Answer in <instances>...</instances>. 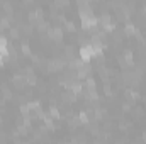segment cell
<instances>
[{
    "label": "cell",
    "instance_id": "20",
    "mask_svg": "<svg viewBox=\"0 0 146 144\" xmlns=\"http://www.w3.org/2000/svg\"><path fill=\"white\" fill-rule=\"evenodd\" d=\"M3 10H5V12L9 14V17L12 15V5H10L9 2H5V3H3Z\"/></svg>",
    "mask_w": 146,
    "mask_h": 144
},
{
    "label": "cell",
    "instance_id": "21",
    "mask_svg": "<svg viewBox=\"0 0 146 144\" xmlns=\"http://www.w3.org/2000/svg\"><path fill=\"white\" fill-rule=\"evenodd\" d=\"M65 26L68 31H75V22H72V20H65Z\"/></svg>",
    "mask_w": 146,
    "mask_h": 144
},
{
    "label": "cell",
    "instance_id": "27",
    "mask_svg": "<svg viewBox=\"0 0 146 144\" xmlns=\"http://www.w3.org/2000/svg\"><path fill=\"white\" fill-rule=\"evenodd\" d=\"M24 32H26V34H31V32H33V27H31V26H24Z\"/></svg>",
    "mask_w": 146,
    "mask_h": 144
},
{
    "label": "cell",
    "instance_id": "6",
    "mask_svg": "<svg viewBox=\"0 0 146 144\" xmlns=\"http://www.w3.org/2000/svg\"><path fill=\"white\" fill-rule=\"evenodd\" d=\"M90 73H92V66H90L88 63H85V65L76 71V78H78V80H87V78H90Z\"/></svg>",
    "mask_w": 146,
    "mask_h": 144
},
{
    "label": "cell",
    "instance_id": "19",
    "mask_svg": "<svg viewBox=\"0 0 146 144\" xmlns=\"http://www.w3.org/2000/svg\"><path fill=\"white\" fill-rule=\"evenodd\" d=\"M7 27H9V19L2 17V19H0V31H3V29H7Z\"/></svg>",
    "mask_w": 146,
    "mask_h": 144
},
{
    "label": "cell",
    "instance_id": "7",
    "mask_svg": "<svg viewBox=\"0 0 146 144\" xmlns=\"http://www.w3.org/2000/svg\"><path fill=\"white\" fill-rule=\"evenodd\" d=\"M29 20H31L33 26H37V24L42 20V10H41V9L31 10V12H29Z\"/></svg>",
    "mask_w": 146,
    "mask_h": 144
},
{
    "label": "cell",
    "instance_id": "17",
    "mask_svg": "<svg viewBox=\"0 0 146 144\" xmlns=\"http://www.w3.org/2000/svg\"><path fill=\"white\" fill-rule=\"evenodd\" d=\"M21 49H22V53H24L26 56H31V54H33V53H31V48H29V44H27V42H22Z\"/></svg>",
    "mask_w": 146,
    "mask_h": 144
},
{
    "label": "cell",
    "instance_id": "13",
    "mask_svg": "<svg viewBox=\"0 0 146 144\" xmlns=\"http://www.w3.org/2000/svg\"><path fill=\"white\" fill-rule=\"evenodd\" d=\"M83 90H95V80L94 78H87L85 85H83Z\"/></svg>",
    "mask_w": 146,
    "mask_h": 144
},
{
    "label": "cell",
    "instance_id": "2",
    "mask_svg": "<svg viewBox=\"0 0 146 144\" xmlns=\"http://www.w3.org/2000/svg\"><path fill=\"white\" fill-rule=\"evenodd\" d=\"M66 65H68V61L65 59V56H61V58H53V59H49V61L46 63L48 71H61V70L66 68Z\"/></svg>",
    "mask_w": 146,
    "mask_h": 144
},
{
    "label": "cell",
    "instance_id": "8",
    "mask_svg": "<svg viewBox=\"0 0 146 144\" xmlns=\"http://www.w3.org/2000/svg\"><path fill=\"white\" fill-rule=\"evenodd\" d=\"M78 12H80V14H92L94 10H92L90 2H88V0H80V2H78Z\"/></svg>",
    "mask_w": 146,
    "mask_h": 144
},
{
    "label": "cell",
    "instance_id": "9",
    "mask_svg": "<svg viewBox=\"0 0 146 144\" xmlns=\"http://www.w3.org/2000/svg\"><path fill=\"white\" fill-rule=\"evenodd\" d=\"M27 85V80H26V75H15L14 76V87L15 88H19V90H22L24 87Z\"/></svg>",
    "mask_w": 146,
    "mask_h": 144
},
{
    "label": "cell",
    "instance_id": "28",
    "mask_svg": "<svg viewBox=\"0 0 146 144\" xmlns=\"http://www.w3.org/2000/svg\"><path fill=\"white\" fill-rule=\"evenodd\" d=\"M143 12H145V19H146V5H143Z\"/></svg>",
    "mask_w": 146,
    "mask_h": 144
},
{
    "label": "cell",
    "instance_id": "18",
    "mask_svg": "<svg viewBox=\"0 0 146 144\" xmlns=\"http://www.w3.org/2000/svg\"><path fill=\"white\" fill-rule=\"evenodd\" d=\"M68 126H70V127L80 126V119H78V117H70V119H68Z\"/></svg>",
    "mask_w": 146,
    "mask_h": 144
},
{
    "label": "cell",
    "instance_id": "23",
    "mask_svg": "<svg viewBox=\"0 0 146 144\" xmlns=\"http://www.w3.org/2000/svg\"><path fill=\"white\" fill-rule=\"evenodd\" d=\"M2 93H3V95H5V98H10V90H9V88H7V87H5V85H3V87H2Z\"/></svg>",
    "mask_w": 146,
    "mask_h": 144
},
{
    "label": "cell",
    "instance_id": "3",
    "mask_svg": "<svg viewBox=\"0 0 146 144\" xmlns=\"http://www.w3.org/2000/svg\"><path fill=\"white\" fill-rule=\"evenodd\" d=\"M139 75H141V70H136V71L127 70V71L122 73V78H124L126 83H129V85H136V83L139 81Z\"/></svg>",
    "mask_w": 146,
    "mask_h": 144
},
{
    "label": "cell",
    "instance_id": "1",
    "mask_svg": "<svg viewBox=\"0 0 146 144\" xmlns=\"http://www.w3.org/2000/svg\"><path fill=\"white\" fill-rule=\"evenodd\" d=\"M80 19H82V27L85 31H95V27L99 26V20L97 17L92 14H80Z\"/></svg>",
    "mask_w": 146,
    "mask_h": 144
},
{
    "label": "cell",
    "instance_id": "5",
    "mask_svg": "<svg viewBox=\"0 0 146 144\" xmlns=\"http://www.w3.org/2000/svg\"><path fill=\"white\" fill-rule=\"evenodd\" d=\"M48 39L60 42V41L63 39V29H61V27H49V29H48Z\"/></svg>",
    "mask_w": 146,
    "mask_h": 144
},
{
    "label": "cell",
    "instance_id": "14",
    "mask_svg": "<svg viewBox=\"0 0 146 144\" xmlns=\"http://www.w3.org/2000/svg\"><path fill=\"white\" fill-rule=\"evenodd\" d=\"M61 98H63L65 102H68V104H70V102H75V100H76V95H75L73 92H70V90H68L66 93H63V97H61Z\"/></svg>",
    "mask_w": 146,
    "mask_h": 144
},
{
    "label": "cell",
    "instance_id": "11",
    "mask_svg": "<svg viewBox=\"0 0 146 144\" xmlns=\"http://www.w3.org/2000/svg\"><path fill=\"white\" fill-rule=\"evenodd\" d=\"M136 31H138L136 26L131 24V22H127V24L124 26V34H126V36H133V34H136Z\"/></svg>",
    "mask_w": 146,
    "mask_h": 144
},
{
    "label": "cell",
    "instance_id": "25",
    "mask_svg": "<svg viewBox=\"0 0 146 144\" xmlns=\"http://www.w3.org/2000/svg\"><path fill=\"white\" fill-rule=\"evenodd\" d=\"M17 132H19V134H22V136H24V134H26V132H27V127H26V126H19V127H17Z\"/></svg>",
    "mask_w": 146,
    "mask_h": 144
},
{
    "label": "cell",
    "instance_id": "12",
    "mask_svg": "<svg viewBox=\"0 0 146 144\" xmlns=\"http://www.w3.org/2000/svg\"><path fill=\"white\" fill-rule=\"evenodd\" d=\"M78 119H80V124H85V126H88V124H90V119H88L87 110H82V112L78 114Z\"/></svg>",
    "mask_w": 146,
    "mask_h": 144
},
{
    "label": "cell",
    "instance_id": "26",
    "mask_svg": "<svg viewBox=\"0 0 146 144\" xmlns=\"http://www.w3.org/2000/svg\"><path fill=\"white\" fill-rule=\"evenodd\" d=\"M54 5H56V7H65V5H68V2H65V0H61V2H56Z\"/></svg>",
    "mask_w": 146,
    "mask_h": 144
},
{
    "label": "cell",
    "instance_id": "15",
    "mask_svg": "<svg viewBox=\"0 0 146 144\" xmlns=\"http://www.w3.org/2000/svg\"><path fill=\"white\" fill-rule=\"evenodd\" d=\"M49 117L51 119H60V110H58V107H54V105L49 107Z\"/></svg>",
    "mask_w": 146,
    "mask_h": 144
},
{
    "label": "cell",
    "instance_id": "10",
    "mask_svg": "<svg viewBox=\"0 0 146 144\" xmlns=\"http://www.w3.org/2000/svg\"><path fill=\"white\" fill-rule=\"evenodd\" d=\"M83 65H85V63H83L80 58H73L72 61H68V68H70L72 71H78V70H80Z\"/></svg>",
    "mask_w": 146,
    "mask_h": 144
},
{
    "label": "cell",
    "instance_id": "16",
    "mask_svg": "<svg viewBox=\"0 0 146 144\" xmlns=\"http://www.w3.org/2000/svg\"><path fill=\"white\" fill-rule=\"evenodd\" d=\"M37 29H39L41 32H44V31L48 32V29H49V24H48V22H44V20H41V22L37 24Z\"/></svg>",
    "mask_w": 146,
    "mask_h": 144
},
{
    "label": "cell",
    "instance_id": "22",
    "mask_svg": "<svg viewBox=\"0 0 146 144\" xmlns=\"http://www.w3.org/2000/svg\"><path fill=\"white\" fill-rule=\"evenodd\" d=\"M10 37H14V39L19 37V29H17V27H12V29H10Z\"/></svg>",
    "mask_w": 146,
    "mask_h": 144
},
{
    "label": "cell",
    "instance_id": "24",
    "mask_svg": "<svg viewBox=\"0 0 146 144\" xmlns=\"http://www.w3.org/2000/svg\"><path fill=\"white\" fill-rule=\"evenodd\" d=\"M102 115H104V110H100V108H95V119L99 120V119H102Z\"/></svg>",
    "mask_w": 146,
    "mask_h": 144
},
{
    "label": "cell",
    "instance_id": "4",
    "mask_svg": "<svg viewBox=\"0 0 146 144\" xmlns=\"http://www.w3.org/2000/svg\"><path fill=\"white\" fill-rule=\"evenodd\" d=\"M92 58H94V49H92V46H90V44H83V46L80 48V59H82L83 63H88Z\"/></svg>",
    "mask_w": 146,
    "mask_h": 144
}]
</instances>
